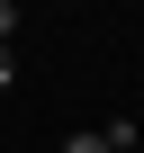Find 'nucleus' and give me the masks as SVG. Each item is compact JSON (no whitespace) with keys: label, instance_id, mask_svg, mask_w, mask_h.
I'll return each instance as SVG.
<instances>
[{"label":"nucleus","instance_id":"20e7f679","mask_svg":"<svg viewBox=\"0 0 144 153\" xmlns=\"http://www.w3.org/2000/svg\"><path fill=\"white\" fill-rule=\"evenodd\" d=\"M9 27H18V9H9V0H0V45H9Z\"/></svg>","mask_w":144,"mask_h":153},{"label":"nucleus","instance_id":"f03ea898","mask_svg":"<svg viewBox=\"0 0 144 153\" xmlns=\"http://www.w3.org/2000/svg\"><path fill=\"white\" fill-rule=\"evenodd\" d=\"M108 153H144V144H135V126H108Z\"/></svg>","mask_w":144,"mask_h":153},{"label":"nucleus","instance_id":"7ed1b4c3","mask_svg":"<svg viewBox=\"0 0 144 153\" xmlns=\"http://www.w3.org/2000/svg\"><path fill=\"white\" fill-rule=\"evenodd\" d=\"M9 81H18V63H9V45H0V90H9Z\"/></svg>","mask_w":144,"mask_h":153},{"label":"nucleus","instance_id":"f257e3e1","mask_svg":"<svg viewBox=\"0 0 144 153\" xmlns=\"http://www.w3.org/2000/svg\"><path fill=\"white\" fill-rule=\"evenodd\" d=\"M63 153H108V126H99V135H90V126H81V135H72V144H63Z\"/></svg>","mask_w":144,"mask_h":153}]
</instances>
